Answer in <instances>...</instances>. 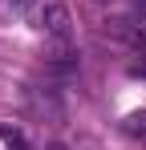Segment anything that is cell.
Listing matches in <instances>:
<instances>
[{"instance_id":"1","label":"cell","mask_w":146,"mask_h":150,"mask_svg":"<svg viewBox=\"0 0 146 150\" xmlns=\"http://www.w3.org/2000/svg\"><path fill=\"white\" fill-rule=\"evenodd\" d=\"M41 28H49L53 37H65V33H69V16H65V8H61V4H49L45 16H41Z\"/></svg>"},{"instance_id":"2","label":"cell","mask_w":146,"mask_h":150,"mask_svg":"<svg viewBox=\"0 0 146 150\" xmlns=\"http://www.w3.org/2000/svg\"><path fill=\"white\" fill-rule=\"evenodd\" d=\"M122 130H126L130 138H146V110H138V114H130V118L122 122Z\"/></svg>"},{"instance_id":"3","label":"cell","mask_w":146,"mask_h":150,"mask_svg":"<svg viewBox=\"0 0 146 150\" xmlns=\"http://www.w3.org/2000/svg\"><path fill=\"white\" fill-rule=\"evenodd\" d=\"M0 138H4L8 146H16V150H28V138H24L16 126H0Z\"/></svg>"},{"instance_id":"4","label":"cell","mask_w":146,"mask_h":150,"mask_svg":"<svg viewBox=\"0 0 146 150\" xmlns=\"http://www.w3.org/2000/svg\"><path fill=\"white\" fill-rule=\"evenodd\" d=\"M28 4H33V0H4V8H12V12H24Z\"/></svg>"},{"instance_id":"5","label":"cell","mask_w":146,"mask_h":150,"mask_svg":"<svg viewBox=\"0 0 146 150\" xmlns=\"http://www.w3.org/2000/svg\"><path fill=\"white\" fill-rule=\"evenodd\" d=\"M134 73H142V77H146V61H138V65H134Z\"/></svg>"},{"instance_id":"6","label":"cell","mask_w":146,"mask_h":150,"mask_svg":"<svg viewBox=\"0 0 146 150\" xmlns=\"http://www.w3.org/2000/svg\"><path fill=\"white\" fill-rule=\"evenodd\" d=\"M49 150H65V146H49Z\"/></svg>"}]
</instances>
